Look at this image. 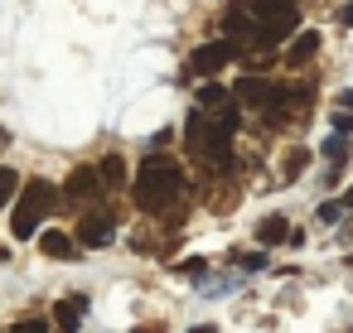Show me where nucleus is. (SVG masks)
<instances>
[{"label":"nucleus","instance_id":"ddd939ff","mask_svg":"<svg viewBox=\"0 0 353 333\" xmlns=\"http://www.w3.org/2000/svg\"><path fill=\"white\" fill-rule=\"evenodd\" d=\"M285 237H290L285 217H276V213H271V217H261V222H256V241H261V246H276V241H285Z\"/></svg>","mask_w":353,"mask_h":333},{"label":"nucleus","instance_id":"f257e3e1","mask_svg":"<svg viewBox=\"0 0 353 333\" xmlns=\"http://www.w3.org/2000/svg\"><path fill=\"white\" fill-rule=\"evenodd\" d=\"M179 189H184V169L170 155H155L150 150V160L136 169V203L145 213H160V208H170L179 198Z\"/></svg>","mask_w":353,"mask_h":333},{"label":"nucleus","instance_id":"6ab92c4d","mask_svg":"<svg viewBox=\"0 0 353 333\" xmlns=\"http://www.w3.org/2000/svg\"><path fill=\"white\" fill-rule=\"evenodd\" d=\"M305 160H310V150H290V155H285V179H295V174L305 169Z\"/></svg>","mask_w":353,"mask_h":333},{"label":"nucleus","instance_id":"20e7f679","mask_svg":"<svg viewBox=\"0 0 353 333\" xmlns=\"http://www.w3.org/2000/svg\"><path fill=\"white\" fill-rule=\"evenodd\" d=\"M300 30V10L290 0H261L256 6V39L252 44H281Z\"/></svg>","mask_w":353,"mask_h":333},{"label":"nucleus","instance_id":"f8f14e48","mask_svg":"<svg viewBox=\"0 0 353 333\" xmlns=\"http://www.w3.org/2000/svg\"><path fill=\"white\" fill-rule=\"evenodd\" d=\"M39 251H44L49 261H78V246H73V237H63V232H44V237H39Z\"/></svg>","mask_w":353,"mask_h":333},{"label":"nucleus","instance_id":"9d476101","mask_svg":"<svg viewBox=\"0 0 353 333\" xmlns=\"http://www.w3.org/2000/svg\"><path fill=\"white\" fill-rule=\"evenodd\" d=\"M319 44H324V39H319V30H295V34H290V54H285V63L305 68V63L319 54Z\"/></svg>","mask_w":353,"mask_h":333},{"label":"nucleus","instance_id":"dca6fc26","mask_svg":"<svg viewBox=\"0 0 353 333\" xmlns=\"http://www.w3.org/2000/svg\"><path fill=\"white\" fill-rule=\"evenodd\" d=\"M199 102H203V107H223V102H228V87H218V83L208 78V83L199 87Z\"/></svg>","mask_w":353,"mask_h":333},{"label":"nucleus","instance_id":"a211bd4d","mask_svg":"<svg viewBox=\"0 0 353 333\" xmlns=\"http://www.w3.org/2000/svg\"><path fill=\"white\" fill-rule=\"evenodd\" d=\"M15 333H49V319H44V314H30V319L15 323Z\"/></svg>","mask_w":353,"mask_h":333},{"label":"nucleus","instance_id":"4be33fe9","mask_svg":"<svg viewBox=\"0 0 353 333\" xmlns=\"http://www.w3.org/2000/svg\"><path fill=\"white\" fill-rule=\"evenodd\" d=\"M334 131H339V136H353V116L339 111V116H334Z\"/></svg>","mask_w":353,"mask_h":333},{"label":"nucleus","instance_id":"2eb2a0df","mask_svg":"<svg viewBox=\"0 0 353 333\" xmlns=\"http://www.w3.org/2000/svg\"><path fill=\"white\" fill-rule=\"evenodd\" d=\"M15 193H20V174L0 164V208H10V198H15Z\"/></svg>","mask_w":353,"mask_h":333},{"label":"nucleus","instance_id":"39448f33","mask_svg":"<svg viewBox=\"0 0 353 333\" xmlns=\"http://www.w3.org/2000/svg\"><path fill=\"white\" fill-rule=\"evenodd\" d=\"M232 58H242V44H232V39H213V44L194 49V58H189V78H218Z\"/></svg>","mask_w":353,"mask_h":333},{"label":"nucleus","instance_id":"1a4fd4ad","mask_svg":"<svg viewBox=\"0 0 353 333\" xmlns=\"http://www.w3.org/2000/svg\"><path fill=\"white\" fill-rule=\"evenodd\" d=\"M112 241V213L92 208L83 222H78V246H107Z\"/></svg>","mask_w":353,"mask_h":333},{"label":"nucleus","instance_id":"b1692460","mask_svg":"<svg viewBox=\"0 0 353 333\" xmlns=\"http://www.w3.org/2000/svg\"><path fill=\"white\" fill-rule=\"evenodd\" d=\"M339 111H353V92H339Z\"/></svg>","mask_w":353,"mask_h":333},{"label":"nucleus","instance_id":"0eeeda50","mask_svg":"<svg viewBox=\"0 0 353 333\" xmlns=\"http://www.w3.org/2000/svg\"><path fill=\"white\" fill-rule=\"evenodd\" d=\"M256 6H261V0H232L228 15H223V39L252 44L256 39Z\"/></svg>","mask_w":353,"mask_h":333},{"label":"nucleus","instance_id":"f03ea898","mask_svg":"<svg viewBox=\"0 0 353 333\" xmlns=\"http://www.w3.org/2000/svg\"><path fill=\"white\" fill-rule=\"evenodd\" d=\"M59 189L49 184V179H30V184H20V203H15V213H10V232L20 237V241H30L34 232H39V217H49V213H59Z\"/></svg>","mask_w":353,"mask_h":333},{"label":"nucleus","instance_id":"5701e85b","mask_svg":"<svg viewBox=\"0 0 353 333\" xmlns=\"http://www.w3.org/2000/svg\"><path fill=\"white\" fill-rule=\"evenodd\" d=\"M179 270H184V275H203V261H199V256H194V261H179Z\"/></svg>","mask_w":353,"mask_h":333},{"label":"nucleus","instance_id":"f3484780","mask_svg":"<svg viewBox=\"0 0 353 333\" xmlns=\"http://www.w3.org/2000/svg\"><path fill=\"white\" fill-rule=\"evenodd\" d=\"M348 140H353V136H339V131H334V136L324 140V160H334V164H339V160L348 155Z\"/></svg>","mask_w":353,"mask_h":333},{"label":"nucleus","instance_id":"bb28decb","mask_svg":"<svg viewBox=\"0 0 353 333\" xmlns=\"http://www.w3.org/2000/svg\"><path fill=\"white\" fill-rule=\"evenodd\" d=\"M343 208H348V213H353V189H348V198H343Z\"/></svg>","mask_w":353,"mask_h":333},{"label":"nucleus","instance_id":"aec40b11","mask_svg":"<svg viewBox=\"0 0 353 333\" xmlns=\"http://www.w3.org/2000/svg\"><path fill=\"white\" fill-rule=\"evenodd\" d=\"M339 217H343V203H334V198H329V203L319 208V222H339Z\"/></svg>","mask_w":353,"mask_h":333},{"label":"nucleus","instance_id":"4468645a","mask_svg":"<svg viewBox=\"0 0 353 333\" xmlns=\"http://www.w3.org/2000/svg\"><path fill=\"white\" fill-rule=\"evenodd\" d=\"M97 174H102V184H107V189H121V184H126V164H121L117 155H107V160L97 164Z\"/></svg>","mask_w":353,"mask_h":333},{"label":"nucleus","instance_id":"412c9836","mask_svg":"<svg viewBox=\"0 0 353 333\" xmlns=\"http://www.w3.org/2000/svg\"><path fill=\"white\" fill-rule=\"evenodd\" d=\"M237 266H242V270H261V266H266V256H256V251H247V256H237Z\"/></svg>","mask_w":353,"mask_h":333},{"label":"nucleus","instance_id":"6e6552de","mask_svg":"<svg viewBox=\"0 0 353 333\" xmlns=\"http://www.w3.org/2000/svg\"><path fill=\"white\" fill-rule=\"evenodd\" d=\"M102 189H107V184H102L97 169H73L68 184H63V203H68V208H88V203L102 198Z\"/></svg>","mask_w":353,"mask_h":333},{"label":"nucleus","instance_id":"7ed1b4c3","mask_svg":"<svg viewBox=\"0 0 353 333\" xmlns=\"http://www.w3.org/2000/svg\"><path fill=\"white\" fill-rule=\"evenodd\" d=\"M184 145H189L199 160H213L218 169L232 164V136H228L218 121H208L203 111H189V121H184Z\"/></svg>","mask_w":353,"mask_h":333},{"label":"nucleus","instance_id":"9b49d317","mask_svg":"<svg viewBox=\"0 0 353 333\" xmlns=\"http://www.w3.org/2000/svg\"><path fill=\"white\" fill-rule=\"evenodd\" d=\"M83 314H88V299H83V294H78V299H59V304H54V323H59L63 333H78Z\"/></svg>","mask_w":353,"mask_h":333},{"label":"nucleus","instance_id":"423d86ee","mask_svg":"<svg viewBox=\"0 0 353 333\" xmlns=\"http://www.w3.org/2000/svg\"><path fill=\"white\" fill-rule=\"evenodd\" d=\"M232 92H237V102H247V107H261L266 116H271V111H285V87H276L271 78H242Z\"/></svg>","mask_w":353,"mask_h":333},{"label":"nucleus","instance_id":"393cba45","mask_svg":"<svg viewBox=\"0 0 353 333\" xmlns=\"http://www.w3.org/2000/svg\"><path fill=\"white\" fill-rule=\"evenodd\" d=\"M339 20H343V25H353V0H348V6L339 10Z\"/></svg>","mask_w":353,"mask_h":333},{"label":"nucleus","instance_id":"cd10ccee","mask_svg":"<svg viewBox=\"0 0 353 333\" xmlns=\"http://www.w3.org/2000/svg\"><path fill=\"white\" fill-rule=\"evenodd\" d=\"M290 6H295V0H290Z\"/></svg>","mask_w":353,"mask_h":333},{"label":"nucleus","instance_id":"a878e982","mask_svg":"<svg viewBox=\"0 0 353 333\" xmlns=\"http://www.w3.org/2000/svg\"><path fill=\"white\" fill-rule=\"evenodd\" d=\"M189 333H218V328H213V323H199V328H189Z\"/></svg>","mask_w":353,"mask_h":333}]
</instances>
